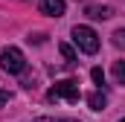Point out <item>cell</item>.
I'll return each mask as SVG.
<instances>
[{
  "instance_id": "obj_1",
  "label": "cell",
  "mask_w": 125,
  "mask_h": 122,
  "mask_svg": "<svg viewBox=\"0 0 125 122\" xmlns=\"http://www.w3.org/2000/svg\"><path fill=\"white\" fill-rule=\"evenodd\" d=\"M47 99H50V102H58V99H67L70 105H76V102L82 99V90H79V81H76V79H64V81H58L55 87H50V93H47Z\"/></svg>"
},
{
  "instance_id": "obj_2",
  "label": "cell",
  "mask_w": 125,
  "mask_h": 122,
  "mask_svg": "<svg viewBox=\"0 0 125 122\" xmlns=\"http://www.w3.org/2000/svg\"><path fill=\"white\" fill-rule=\"evenodd\" d=\"M73 41H76V47H79L82 52H87V55L99 52V35H96L90 26H73Z\"/></svg>"
},
{
  "instance_id": "obj_3",
  "label": "cell",
  "mask_w": 125,
  "mask_h": 122,
  "mask_svg": "<svg viewBox=\"0 0 125 122\" xmlns=\"http://www.w3.org/2000/svg\"><path fill=\"white\" fill-rule=\"evenodd\" d=\"M0 67H3L6 73H23V70H26V58H23V52H21L18 47H6V50L0 52Z\"/></svg>"
},
{
  "instance_id": "obj_4",
  "label": "cell",
  "mask_w": 125,
  "mask_h": 122,
  "mask_svg": "<svg viewBox=\"0 0 125 122\" xmlns=\"http://www.w3.org/2000/svg\"><path fill=\"white\" fill-rule=\"evenodd\" d=\"M64 0H41V12L44 15H52V18H61L64 15Z\"/></svg>"
},
{
  "instance_id": "obj_5",
  "label": "cell",
  "mask_w": 125,
  "mask_h": 122,
  "mask_svg": "<svg viewBox=\"0 0 125 122\" xmlns=\"http://www.w3.org/2000/svg\"><path fill=\"white\" fill-rule=\"evenodd\" d=\"M87 105H90L93 111H102V108L108 105V96H105L102 90H96V93H90V96H87Z\"/></svg>"
},
{
  "instance_id": "obj_6",
  "label": "cell",
  "mask_w": 125,
  "mask_h": 122,
  "mask_svg": "<svg viewBox=\"0 0 125 122\" xmlns=\"http://www.w3.org/2000/svg\"><path fill=\"white\" fill-rule=\"evenodd\" d=\"M87 15H90V18H96V20H105V18H111L114 12H111L108 6H90V9H87Z\"/></svg>"
},
{
  "instance_id": "obj_7",
  "label": "cell",
  "mask_w": 125,
  "mask_h": 122,
  "mask_svg": "<svg viewBox=\"0 0 125 122\" xmlns=\"http://www.w3.org/2000/svg\"><path fill=\"white\" fill-rule=\"evenodd\" d=\"M58 50H61V55H64V61H67V64H76V50H73L70 44H61Z\"/></svg>"
},
{
  "instance_id": "obj_8",
  "label": "cell",
  "mask_w": 125,
  "mask_h": 122,
  "mask_svg": "<svg viewBox=\"0 0 125 122\" xmlns=\"http://www.w3.org/2000/svg\"><path fill=\"white\" fill-rule=\"evenodd\" d=\"M114 79H116L119 84H125V61H116V64H114Z\"/></svg>"
},
{
  "instance_id": "obj_9",
  "label": "cell",
  "mask_w": 125,
  "mask_h": 122,
  "mask_svg": "<svg viewBox=\"0 0 125 122\" xmlns=\"http://www.w3.org/2000/svg\"><path fill=\"white\" fill-rule=\"evenodd\" d=\"M90 79H93L96 84H105V73H102V67H93V70H90Z\"/></svg>"
},
{
  "instance_id": "obj_10",
  "label": "cell",
  "mask_w": 125,
  "mask_h": 122,
  "mask_svg": "<svg viewBox=\"0 0 125 122\" xmlns=\"http://www.w3.org/2000/svg\"><path fill=\"white\" fill-rule=\"evenodd\" d=\"M114 44H116V47H125V29H116V32H114Z\"/></svg>"
},
{
  "instance_id": "obj_11",
  "label": "cell",
  "mask_w": 125,
  "mask_h": 122,
  "mask_svg": "<svg viewBox=\"0 0 125 122\" xmlns=\"http://www.w3.org/2000/svg\"><path fill=\"white\" fill-rule=\"evenodd\" d=\"M35 122H76V119H55V116H38Z\"/></svg>"
},
{
  "instance_id": "obj_12",
  "label": "cell",
  "mask_w": 125,
  "mask_h": 122,
  "mask_svg": "<svg viewBox=\"0 0 125 122\" xmlns=\"http://www.w3.org/2000/svg\"><path fill=\"white\" fill-rule=\"evenodd\" d=\"M6 102H9V93H6V90H3V87H0V108H3Z\"/></svg>"
},
{
  "instance_id": "obj_13",
  "label": "cell",
  "mask_w": 125,
  "mask_h": 122,
  "mask_svg": "<svg viewBox=\"0 0 125 122\" xmlns=\"http://www.w3.org/2000/svg\"><path fill=\"white\" fill-rule=\"evenodd\" d=\"M119 122H125V119H119Z\"/></svg>"
}]
</instances>
